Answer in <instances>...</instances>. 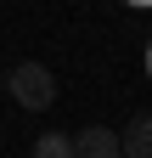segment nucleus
Masks as SVG:
<instances>
[{
    "label": "nucleus",
    "instance_id": "nucleus-1",
    "mask_svg": "<svg viewBox=\"0 0 152 158\" xmlns=\"http://www.w3.org/2000/svg\"><path fill=\"white\" fill-rule=\"evenodd\" d=\"M6 90H11V102H17V107L45 113V107L56 102V73H51L45 62H17V68L6 73Z\"/></svg>",
    "mask_w": 152,
    "mask_h": 158
},
{
    "label": "nucleus",
    "instance_id": "nucleus-4",
    "mask_svg": "<svg viewBox=\"0 0 152 158\" xmlns=\"http://www.w3.org/2000/svg\"><path fill=\"white\" fill-rule=\"evenodd\" d=\"M34 158H73V141L62 130H45L40 141H34Z\"/></svg>",
    "mask_w": 152,
    "mask_h": 158
},
{
    "label": "nucleus",
    "instance_id": "nucleus-6",
    "mask_svg": "<svg viewBox=\"0 0 152 158\" xmlns=\"http://www.w3.org/2000/svg\"><path fill=\"white\" fill-rule=\"evenodd\" d=\"M124 6H152V0H124Z\"/></svg>",
    "mask_w": 152,
    "mask_h": 158
},
{
    "label": "nucleus",
    "instance_id": "nucleus-5",
    "mask_svg": "<svg viewBox=\"0 0 152 158\" xmlns=\"http://www.w3.org/2000/svg\"><path fill=\"white\" fill-rule=\"evenodd\" d=\"M146 79H152V40H146Z\"/></svg>",
    "mask_w": 152,
    "mask_h": 158
},
{
    "label": "nucleus",
    "instance_id": "nucleus-3",
    "mask_svg": "<svg viewBox=\"0 0 152 158\" xmlns=\"http://www.w3.org/2000/svg\"><path fill=\"white\" fill-rule=\"evenodd\" d=\"M118 158H152V113H135L118 135Z\"/></svg>",
    "mask_w": 152,
    "mask_h": 158
},
{
    "label": "nucleus",
    "instance_id": "nucleus-2",
    "mask_svg": "<svg viewBox=\"0 0 152 158\" xmlns=\"http://www.w3.org/2000/svg\"><path fill=\"white\" fill-rule=\"evenodd\" d=\"M73 158H118V135L107 124H85L73 135Z\"/></svg>",
    "mask_w": 152,
    "mask_h": 158
}]
</instances>
